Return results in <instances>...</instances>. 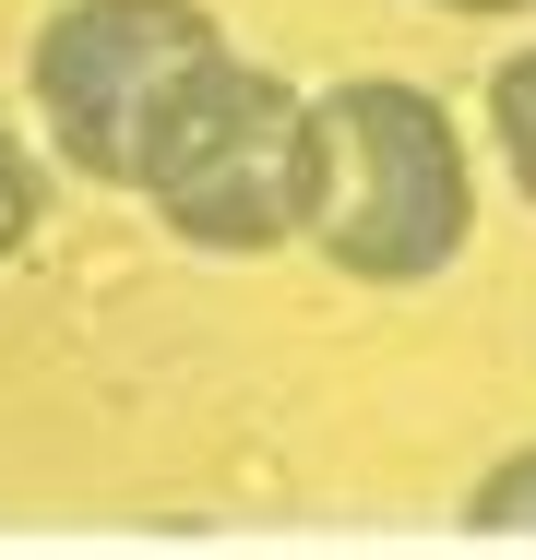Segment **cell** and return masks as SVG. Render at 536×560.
Listing matches in <instances>:
<instances>
[{
    "label": "cell",
    "mask_w": 536,
    "mask_h": 560,
    "mask_svg": "<svg viewBox=\"0 0 536 560\" xmlns=\"http://www.w3.org/2000/svg\"><path fill=\"white\" fill-rule=\"evenodd\" d=\"M299 238L358 287H429L477 238V167L465 131L429 84L358 72L311 96V179H299Z\"/></svg>",
    "instance_id": "cell-1"
},
{
    "label": "cell",
    "mask_w": 536,
    "mask_h": 560,
    "mask_svg": "<svg viewBox=\"0 0 536 560\" xmlns=\"http://www.w3.org/2000/svg\"><path fill=\"white\" fill-rule=\"evenodd\" d=\"M299 179H311V96L275 60H238V48H214L167 96V119L143 131V167H131V191L167 215V238L214 250V262L287 250L299 238Z\"/></svg>",
    "instance_id": "cell-2"
},
{
    "label": "cell",
    "mask_w": 536,
    "mask_h": 560,
    "mask_svg": "<svg viewBox=\"0 0 536 560\" xmlns=\"http://www.w3.org/2000/svg\"><path fill=\"white\" fill-rule=\"evenodd\" d=\"M214 48H226V24L203 0H60L48 36H36V60H24L48 155L72 179H96V191H131L143 131L167 119V96L203 72Z\"/></svg>",
    "instance_id": "cell-3"
},
{
    "label": "cell",
    "mask_w": 536,
    "mask_h": 560,
    "mask_svg": "<svg viewBox=\"0 0 536 560\" xmlns=\"http://www.w3.org/2000/svg\"><path fill=\"white\" fill-rule=\"evenodd\" d=\"M489 131H501V167H513V191L536 203V48H513V60L489 72Z\"/></svg>",
    "instance_id": "cell-4"
},
{
    "label": "cell",
    "mask_w": 536,
    "mask_h": 560,
    "mask_svg": "<svg viewBox=\"0 0 536 560\" xmlns=\"http://www.w3.org/2000/svg\"><path fill=\"white\" fill-rule=\"evenodd\" d=\"M465 537H536V442L501 453V465L465 489Z\"/></svg>",
    "instance_id": "cell-5"
},
{
    "label": "cell",
    "mask_w": 536,
    "mask_h": 560,
    "mask_svg": "<svg viewBox=\"0 0 536 560\" xmlns=\"http://www.w3.org/2000/svg\"><path fill=\"white\" fill-rule=\"evenodd\" d=\"M36 215H48V167H36V143L0 119V262L36 238Z\"/></svg>",
    "instance_id": "cell-6"
},
{
    "label": "cell",
    "mask_w": 536,
    "mask_h": 560,
    "mask_svg": "<svg viewBox=\"0 0 536 560\" xmlns=\"http://www.w3.org/2000/svg\"><path fill=\"white\" fill-rule=\"evenodd\" d=\"M429 12H465V24H501V12H536V0H429Z\"/></svg>",
    "instance_id": "cell-7"
}]
</instances>
